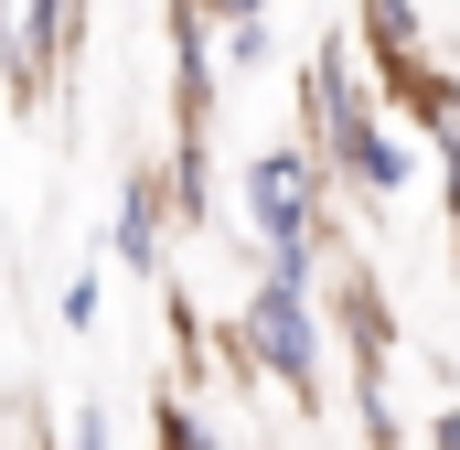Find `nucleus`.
Wrapping results in <instances>:
<instances>
[{
    "label": "nucleus",
    "instance_id": "1",
    "mask_svg": "<svg viewBox=\"0 0 460 450\" xmlns=\"http://www.w3.org/2000/svg\"><path fill=\"white\" fill-rule=\"evenodd\" d=\"M235 204L257 225V268H279V279H332V161L289 129V140H268V150H246V172H235Z\"/></svg>",
    "mask_w": 460,
    "mask_h": 450
},
{
    "label": "nucleus",
    "instance_id": "2",
    "mask_svg": "<svg viewBox=\"0 0 460 450\" xmlns=\"http://www.w3.org/2000/svg\"><path fill=\"white\" fill-rule=\"evenodd\" d=\"M235 343H246L257 386L300 397V418L322 408V386H332V301H322L311 279L257 268V279H246V301H235Z\"/></svg>",
    "mask_w": 460,
    "mask_h": 450
},
{
    "label": "nucleus",
    "instance_id": "3",
    "mask_svg": "<svg viewBox=\"0 0 460 450\" xmlns=\"http://www.w3.org/2000/svg\"><path fill=\"white\" fill-rule=\"evenodd\" d=\"M353 43H364V65L385 76V97L407 118H460V86L439 76V54H429V11L418 0H353Z\"/></svg>",
    "mask_w": 460,
    "mask_h": 450
},
{
    "label": "nucleus",
    "instance_id": "4",
    "mask_svg": "<svg viewBox=\"0 0 460 450\" xmlns=\"http://www.w3.org/2000/svg\"><path fill=\"white\" fill-rule=\"evenodd\" d=\"M75 22H86V0H0V86H11V108H43L54 65L75 54Z\"/></svg>",
    "mask_w": 460,
    "mask_h": 450
},
{
    "label": "nucleus",
    "instance_id": "5",
    "mask_svg": "<svg viewBox=\"0 0 460 450\" xmlns=\"http://www.w3.org/2000/svg\"><path fill=\"white\" fill-rule=\"evenodd\" d=\"M172 225H182V204H172V172L161 161H128V183H118V215H108V268H128V279H161V257H172Z\"/></svg>",
    "mask_w": 460,
    "mask_h": 450
},
{
    "label": "nucleus",
    "instance_id": "6",
    "mask_svg": "<svg viewBox=\"0 0 460 450\" xmlns=\"http://www.w3.org/2000/svg\"><path fill=\"white\" fill-rule=\"evenodd\" d=\"M332 183H343L353 204H396V194L418 183V150H407V129H396V118L375 108L364 129H353V150L332 161Z\"/></svg>",
    "mask_w": 460,
    "mask_h": 450
},
{
    "label": "nucleus",
    "instance_id": "7",
    "mask_svg": "<svg viewBox=\"0 0 460 450\" xmlns=\"http://www.w3.org/2000/svg\"><path fill=\"white\" fill-rule=\"evenodd\" d=\"M150 450H226V429H215V408L182 386V397H161V418H150Z\"/></svg>",
    "mask_w": 460,
    "mask_h": 450
},
{
    "label": "nucleus",
    "instance_id": "8",
    "mask_svg": "<svg viewBox=\"0 0 460 450\" xmlns=\"http://www.w3.org/2000/svg\"><path fill=\"white\" fill-rule=\"evenodd\" d=\"M268 54H279V32H268V11H257V22H215V65H226V76H257Z\"/></svg>",
    "mask_w": 460,
    "mask_h": 450
},
{
    "label": "nucleus",
    "instance_id": "9",
    "mask_svg": "<svg viewBox=\"0 0 460 450\" xmlns=\"http://www.w3.org/2000/svg\"><path fill=\"white\" fill-rule=\"evenodd\" d=\"M97 311H108V257H97V268H75V279L54 290V322H65V333H97Z\"/></svg>",
    "mask_w": 460,
    "mask_h": 450
},
{
    "label": "nucleus",
    "instance_id": "10",
    "mask_svg": "<svg viewBox=\"0 0 460 450\" xmlns=\"http://www.w3.org/2000/svg\"><path fill=\"white\" fill-rule=\"evenodd\" d=\"M65 450H118V418L108 408H75V418H65Z\"/></svg>",
    "mask_w": 460,
    "mask_h": 450
},
{
    "label": "nucleus",
    "instance_id": "11",
    "mask_svg": "<svg viewBox=\"0 0 460 450\" xmlns=\"http://www.w3.org/2000/svg\"><path fill=\"white\" fill-rule=\"evenodd\" d=\"M439 183H450V236H460V118H439Z\"/></svg>",
    "mask_w": 460,
    "mask_h": 450
},
{
    "label": "nucleus",
    "instance_id": "12",
    "mask_svg": "<svg viewBox=\"0 0 460 450\" xmlns=\"http://www.w3.org/2000/svg\"><path fill=\"white\" fill-rule=\"evenodd\" d=\"M215 22H257V11H279V0H204Z\"/></svg>",
    "mask_w": 460,
    "mask_h": 450
},
{
    "label": "nucleus",
    "instance_id": "13",
    "mask_svg": "<svg viewBox=\"0 0 460 450\" xmlns=\"http://www.w3.org/2000/svg\"><path fill=\"white\" fill-rule=\"evenodd\" d=\"M257 450H300V440H257Z\"/></svg>",
    "mask_w": 460,
    "mask_h": 450
}]
</instances>
